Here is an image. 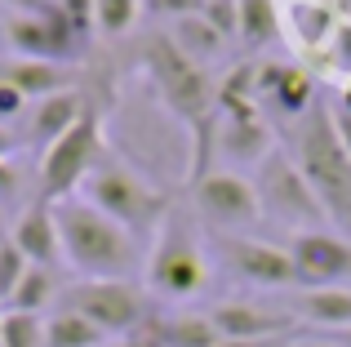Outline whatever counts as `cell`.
Listing matches in <instances>:
<instances>
[{"label": "cell", "mask_w": 351, "mask_h": 347, "mask_svg": "<svg viewBox=\"0 0 351 347\" xmlns=\"http://www.w3.org/2000/svg\"><path fill=\"white\" fill-rule=\"evenodd\" d=\"M58 272L53 267H27V276L18 280L14 298L5 303V312H32V316H45L53 303H58Z\"/></svg>", "instance_id": "23"}, {"label": "cell", "mask_w": 351, "mask_h": 347, "mask_svg": "<svg viewBox=\"0 0 351 347\" xmlns=\"http://www.w3.org/2000/svg\"><path fill=\"white\" fill-rule=\"evenodd\" d=\"M0 312H5V303H0Z\"/></svg>", "instance_id": "41"}, {"label": "cell", "mask_w": 351, "mask_h": 347, "mask_svg": "<svg viewBox=\"0 0 351 347\" xmlns=\"http://www.w3.org/2000/svg\"><path fill=\"white\" fill-rule=\"evenodd\" d=\"M107 347H165V343L156 339V330L147 325V330H138V334H125V339H112Z\"/></svg>", "instance_id": "34"}, {"label": "cell", "mask_w": 351, "mask_h": 347, "mask_svg": "<svg viewBox=\"0 0 351 347\" xmlns=\"http://www.w3.org/2000/svg\"><path fill=\"white\" fill-rule=\"evenodd\" d=\"M9 241L23 250V259L32 263V267H62V232H58V214H53V205H45L40 196L32 200V205L23 209V214L14 218V227H9Z\"/></svg>", "instance_id": "16"}, {"label": "cell", "mask_w": 351, "mask_h": 347, "mask_svg": "<svg viewBox=\"0 0 351 347\" xmlns=\"http://www.w3.org/2000/svg\"><path fill=\"white\" fill-rule=\"evenodd\" d=\"M0 32H5V45L14 58H40L62 67L67 58L85 53V32L58 5H49L45 14H5Z\"/></svg>", "instance_id": "11"}, {"label": "cell", "mask_w": 351, "mask_h": 347, "mask_svg": "<svg viewBox=\"0 0 351 347\" xmlns=\"http://www.w3.org/2000/svg\"><path fill=\"white\" fill-rule=\"evenodd\" d=\"M80 196L94 209H103L112 223H120L125 232H134L138 241L143 236H156V227L165 223V214L173 209V200L156 187L147 174H138L125 156H116L112 147L98 156V165L89 169Z\"/></svg>", "instance_id": "4"}, {"label": "cell", "mask_w": 351, "mask_h": 347, "mask_svg": "<svg viewBox=\"0 0 351 347\" xmlns=\"http://www.w3.org/2000/svg\"><path fill=\"white\" fill-rule=\"evenodd\" d=\"M147 5L152 9H160L165 18H187V14H200V9H205V0H147Z\"/></svg>", "instance_id": "32"}, {"label": "cell", "mask_w": 351, "mask_h": 347, "mask_svg": "<svg viewBox=\"0 0 351 347\" xmlns=\"http://www.w3.org/2000/svg\"><path fill=\"white\" fill-rule=\"evenodd\" d=\"M53 5H58L62 14H67L71 23H76L80 32L89 36V27H94V5H98V0H53Z\"/></svg>", "instance_id": "31"}, {"label": "cell", "mask_w": 351, "mask_h": 347, "mask_svg": "<svg viewBox=\"0 0 351 347\" xmlns=\"http://www.w3.org/2000/svg\"><path fill=\"white\" fill-rule=\"evenodd\" d=\"M334 58H338V67L351 71V27H338L334 32Z\"/></svg>", "instance_id": "35"}, {"label": "cell", "mask_w": 351, "mask_h": 347, "mask_svg": "<svg viewBox=\"0 0 351 347\" xmlns=\"http://www.w3.org/2000/svg\"><path fill=\"white\" fill-rule=\"evenodd\" d=\"M209 321H214L218 339L223 343H263V339H289L298 334L302 325L276 307H263V303H245V298H227V303H214L209 307Z\"/></svg>", "instance_id": "13"}, {"label": "cell", "mask_w": 351, "mask_h": 347, "mask_svg": "<svg viewBox=\"0 0 351 347\" xmlns=\"http://www.w3.org/2000/svg\"><path fill=\"white\" fill-rule=\"evenodd\" d=\"M62 307L94 321L107 339H125L152 325V298L138 280H76L62 294Z\"/></svg>", "instance_id": "8"}, {"label": "cell", "mask_w": 351, "mask_h": 347, "mask_svg": "<svg viewBox=\"0 0 351 347\" xmlns=\"http://www.w3.org/2000/svg\"><path fill=\"white\" fill-rule=\"evenodd\" d=\"M27 103H32V98H27L23 89H14V85L0 80V121H18V116L27 112Z\"/></svg>", "instance_id": "30"}, {"label": "cell", "mask_w": 351, "mask_h": 347, "mask_svg": "<svg viewBox=\"0 0 351 347\" xmlns=\"http://www.w3.org/2000/svg\"><path fill=\"white\" fill-rule=\"evenodd\" d=\"M285 347H338V343H329L325 334H311V330H298V334H293V339L285 343Z\"/></svg>", "instance_id": "36"}, {"label": "cell", "mask_w": 351, "mask_h": 347, "mask_svg": "<svg viewBox=\"0 0 351 347\" xmlns=\"http://www.w3.org/2000/svg\"><path fill=\"white\" fill-rule=\"evenodd\" d=\"M289 254L298 267V289H329V285H351V241L343 232H293Z\"/></svg>", "instance_id": "12"}, {"label": "cell", "mask_w": 351, "mask_h": 347, "mask_svg": "<svg viewBox=\"0 0 351 347\" xmlns=\"http://www.w3.org/2000/svg\"><path fill=\"white\" fill-rule=\"evenodd\" d=\"M200 14H205V23L214 27L227 45L240 40V0H205V9H200Z\"/></svg>", "instance_id": "29"}, {"label": "cell", "mask_w": 351, "mask_h": 347, "mask_svg": "<svg viewBox=\"0 0 351 347\" xmlns=\"http://www.w3.org/2000/svg\"><path fill=\"white\" fill-rule=\"evenodd\" d=\"M53 214L62 232V267H71L80 280H134L147 267L143 241L112 223L103 209H94L85 196L53 205Z\"/></svg>", "instance_id": "1"}, {"label": "cell", "mask_w": 351, "mask_h": 347, "mask_svg": "<svg viewBox=\"0 0 351 347\" xmlns=\"http://www.w3.org/2000/svg\"><path fill=\"white\" fill-rule=\"evenodd\" d=\"M152 330L165 347H218L223 343L209 312H160V316H152Z\"/></svg>", "instance_id": "20"}, {"label": "cell", "mask_w": 351, "mask_h": 347, "mask_svg": "<svg viewBox=\"0 0 351 347\" xmlns=\"http://www.w3.org/2000/svg\"><path fill=\"white\" fill-rule=\"evenodd\" d=\"M280 40V9L276 0H240V45L267 49Z\"/></svg>", "instance_id": "24"}, {"label": "cell", "mask_w": 351, "mask_h": 347, "mask_svg": "<svg viewBox=\"0 0 351 347\" xmlns=\"http://www.w3.org/2000/svg\"><path fill=\"white\" fill-rule=\"evenodd\" d=\"M329 343H338V347H351V330H338V334H325Z\"/></svg>", "instance_id": "39"}, {"label": "cell", "mask_w": 351, "mask_h": 347, "mask_svg": "<svg viewBox=\"0 0 351 347\" xmlns=\"http://www.w3.org/2000/svg\"><path fill=\"white\" fill-rule=\"evenodd\" d=\"M289 18H293V27H298L302 45H325V40H334V32H338L329 5H320V0H293Z\"/></svg>", "instance_id": "25"}, {"label": "cell", "mask_w": 351, "mask_h": 347, "mask_svg": "<svg viewBox=\"0 0 351 347\" xmlns=\"http://www.w3.org/2000/svg\"><path fill=\"white\" fill-rule=\"evenodd\" d=\"M27 267H32V263L23 259V250H18L9 236H0V303L14 298V289H18V280L27 276Z\"/></svg>", "instance_id": "28"}, {"label": "cell", "mask_w": 351, "mask_h": 347, "mask_svg": "<svg viewBox=\"0 0 351 347\" xmlns=\"http://www.w3.org/2000/svg\"><path fill=\"white\" fill-rule=\"evenodd\" d=\"M254 187H258V200H263V218L289 227V236L293 232H316V227L329 223L316 187H311L307 174L293 165V156H285V152H271L254 169Z\"/></svg>", "instance_id": "7"}, {"label": "cell", "mask_w": 351, "mask_h": 347, "mask_svg": "<svg viewBox=\"0 0 351 347\" xmlns=\"http://www.w3.org/2000/svg\"><path fill=\"white\" fill-rule=\"evenodd\" d=\"M9 152H14V134L0 130V160H9Z\"/></svg>", "instance_id": "38"}, {"label": "cell", "mask_w": 351, "mask_h": 347, "mask_svg": "<svg viewBox=\"0 0 351 347\" xmlns=\"http://www.w3.org/2000/svg\"><path fill=\"white\" fill-rule=\"evenodd\" d=\"M143 58H147V76H152L160 103L173 116H182L196 134H205L218 121V85L209 80V67L191 62L165 32H156L147 40Z\"/></svg>", "instance_id": "5"}, {"label": "cell", "mask_w": 351, "mask_h": 347, "mask_svg": "<svg viewBox=\"0 0 351 347\" xmlns=\"http://www.w3.org/2000/svg\"><path fill=\"white\" fill-rule=\"evenodd\" d=\"M214 147L223 152V160L232 165L236 174L240 169H258L267 156L276 152V134L263 116H218L214 125Z\"/></svg>", "instance_id": "15"}, {"label": "cell", "mask_w": 351, "mask_h": 347, "mask_svg": "<svg viewBox=\"0 0 351 347\" xmlns=\"http://www.w3.org/2000/svg\"><path fill=\"white\" fill-rule=\"evenodd\" d=\"M191 214L209 227V236H245L254 223H263V200L254 178L236 169H209L191 182Z\"/></svg>", "instance_id": "9"}, {"label": "cell", "mask_w": 351, "mask_h": 347, "mask_svg": "<svg viewBox=\"0 0 351 347\" xmlns=\"http://www.w3.org/2000/svg\"><path fill=\"white\" fill-rule=\"evenodd\" d=\"M289 156L293 165L307 174V182L316 187L320 205H325L329 223L351 241V156L338 147L334 125H329V103L320 98L302 121H293L289 130Z\"/></svg>", "instance_id": "3"}, {"label": "cell", "mask_w": 351, "mask_h": 347, "mask_svg": "<svg viewBox=\"0 0 351 347\" xmlns=\"http://www.w3.org/2000/svg\"><path fill=\"white\" fill-rule=\"evenodd\" d=\"M0 80L14 89H23L27 98H49V94H62V89H76L71 85V71L58 67V62H40V58H5L0 62Z\"/></svg>", "instance_id": "19"}, {"label": "cell", "mask_w": 351, "mask_h": 347, "mask_svg": "<svg viewBox=\"0 0 351 347\" xmlns=\"http://www.w3.org/2000/svg\"><path fill=\"white\" fill-rule=\"evenodd\" d=\"M258 98H267L271 112H280L285 121H302V116L320 103L316 80H311L302 67H293V62H276V58L258 62Z\"/></svg>", "instance_id": "14"}, {"label": "cell", "mask_w": 351, "mask_h": 347, "mask_svg": "<svg viewBox=\"0 0 351 347\" xmlns=\"http://www.w3.org/2000/svg\"><path fill=\"white\" fill-rule=\"evenodd\" d=\"M143 5L147 0H98L94 5V32L107 36V40L134 32V23L143 18Z\"/></svg>", "instance_id": "26"}, {"label": "cell", "mask_w": 351, "mask_h": 347, "mask_svg": "<svg viewBox=\"0 0 351 347\" xmlns=\"http://www.w3.org/2000/svg\"><path fill=\"white\" fill-rule=\"evenodd\" d=\"M165 36H169L173 45H178L182 53H187L191 62H200V67H209V62L223 58L227 40L214 32V27L205 23V14H187V18H173L169 27H165Z\"/></svg>", "instance_id": "21"}, {"label": "cell", "mask_w": 351, "mask_h": 347, "mask_svg": "<svg viewBox=\"0 0 351 347\" xmlns=\"http://www.w3.org/2000/svg\"><path fill=\"white\" fill-rule=\"evenodd\" d=\"M338 107H347V112H351V85L343 89V94H338Z\"/></svg>", "instance_id": "40"}, {"label": "cell", "mask_w": 351, "mask_h": 347, "mask_svg": "<svg viewBox=\"0 0 351 347\" xmlns=\"http://www.w3.org/2000/svg\"><path fill=\"white\" fill-rule=\"evenodd\" d=\"M103 152H107L103 121H98V112L89 107V112L80 116L62 139H53L49 147L40 152V182H36V187H40V200H45V205H62V200L80 196L89 169L98 165Z\"/></svg>", "instance_id": "6"}, {"label": "cell", "mask_w": 351, "mask_h": 347, "mask_svg": "<svg viewBox=\"0 0 351 347\" xmlns=\"http://www.w3.org/2000/svg\"><path fill=\"white\" fill-rule=\"evenodd\" d=\"M209 250L240 285L254 289H298V267H293L289 245L263 241V236H209Z\"/></svg>", "instance_id": "10"}, {"label": "cell", "mask_w": 351, "mask_h": 347, "mask_svg": "<svg viewBox=\"0 0 351 347\" xmlns=\"http://www.w3.org/2000/svg\"><path fill=\"white\" fill-rule=\"evenodd\" d=\"M5 5H9V14H45L53 0H5Z\"/></svg>", "instance_id": "37"}, {"label": "cell", "mask_w": 351, "mask_h": 347, "mask_svg": "<svg viewBox=\"0 0 351 347\" xmlns=\"http://www.w3.org/2000/svg\"><path fill=\"white\" fill-rule=\"evenodd\" d=\"M107 343L112 339L71 307H58L53 316H45V347H107Z\"/></svg>", "instance_id": "22"}, {"label": "cell", "mask_w": 351, "mask_h": 347, "mask_svg": "<svg viewBox=\"0 0 351 347\" xmlns=\"http://www.w3.org/2000/svg\"><path fill=\"white\" fill-rule=\"evenodd\" d=\"M0 347H45V316L0 312Z\"/></svg>", "instance_id": "27"}, {"label": "cell", "mask_w": 351, "mask_h": 347, "mask_svg": "<svg viewBox=\"0 0 351 347\" xmlns=\"http://www.w3.org/2000/svg\"><path fill=\"white\" fill-rule=\"evenodd\" d=\"M209 245L200 241L196 214L182 205H173L165 214V223L156 227L152 245H147V294L165 298V303H187L200 298L214 280V259H209Z\"/></svg>", "instance_id": "2"}, {"label": "cell", "mask_w": 351, "mask_h": 347, "mask_svg": "<svg viewBox=\"0 0 351 347\" xmlns=\"http://www.w3.org/2000/svg\"><path fill=\"white\" fill-rule=\"evenodd\" d=\"M289 316L311 334H338L351 330V285H329V289H293L289 294Z\"/></svg>", "instance_id": "17"}, {"label": "cell", "mask_w": 351, "mask_h": 347, "mask_svg": "<svg viewBox=\"0 0 351 347\" xmlns=\"http://www.w3.org/2000/svg\"><path fill=\"white\" fill-rule=\"evenodd\" d=\"M329 125H334V139H338V147H343L347 156H351V112L334 103V107H329Z\"/></svg>", "instance_id": "33"}, {"label": "cell", "mask_w": 351, "mask_h": 347, "mask_svg": "<svg viewBox=\"0 0 351 347\" xmlns=\"http://www.w3.org/2000/svg\"><path fill=\"white\" fill-rule=\"evenodd\" d=\"M85 112H89V107H85V94H80V89H62V94L40 98V103H36V112L27 116V143L49 147V143L62 139V134H67Z\"/></svg>", "instance_id": "18"}]
</instances>
